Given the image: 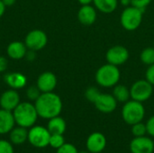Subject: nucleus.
<instances>
[{
    "instance_id": "cd10ccee",
    "label": "nucleus",
    "mask_w": 154,
    "mask_h": 153,
    "mask_svg": "<svg viewBox=\"0 0 154 153\" xmlns=\"http://www.w3.org/2000/svg\"><path fill=\"white\" fill-rule=\"evenodd\" d=\"M0 153H14V144L10 141L0 140Z\"/></svg>"
},
{
    "instance_id": "aec40b11",
    "label": "nucleus",
    "mask_w": 154,
    "mask_h": 153,
    "mask_svg": "<svg viewBox=\"0 0 154 153\" xmlns=\"http://www.w3.org/2000/svg\"><path fill=\"white\" fill-rule=\"evenodd\" d=\"M47 128L51 134H64L66 132L67 124L62 117L58 115L49 119Z\"/></svg>"
},
{
    "instance_id": "473e14b6",
    "label": "nucleus",
    "mask_w": 154,
    "mask_h": 153,
    "mask_svg": "<svg viewBox=\"0 0 154 153\" xmlns=\"http://www.w3.org/2000/svg\"><path fill=\"white\" fill-rule=\"evenodd\" d=\"M7 65H8V61H7L6 58L4 56H0V73L6 70Z\"/></svg>"
},
{
    "instance_id": "4be33fe9",
    "label": "nucleus",
    "mask_w": 154,
    "mask_h": 153,
    "mask_svg": "<svg viewBox=\"0 0 154 153\" xmlns=\"http://www.w3.org/2000/svg\"><path fill=\"white\" fill-rule=\"evenodd\" d=\"M114 97L116 99L118 103H125L130 100L131 95H130V88H128L126 86L122 84H117L114 87L113 94Z\"/></svg>"
},
{
    "instance_id": "5701e85b",
    "label": "nucleus",
    "mask_w": 154,
    "mask_h": 153,
    "mask_svg": "<svg viewBox=\"0 0 154 153\" xmlns=\"http://www.w3.org/2000/svg\"><path fill=\"white\" fill-rule=\"evenodd\" d=\"M140 60L143 64L150 66L154 63V47L144 48L140 54Z\"/></svg>"
},
{
    "instance_id": "7c9ffc66",
    "label": "nucleus",
    "mask_w": 154,
    "mask_h": 153,
    "mask_svg": "<svg viewBox=\"0 0 154 153\" xmlns=\"http://www.w3.org/2000/svg\"><path fill=\"white\" fill-rule=\"evenodd\" d=\"M145 79L154 86V63L148 66L145 71Z\"/></svg>"
},
{
    "instance_id": "4468645a",
    "label": "nucleus",
    "mask_w": 154,
    "mask_h": 153,
    "mask_svg": "<svg viewBox=\"0 0 154 153\" xmlns=\"http://www.w3.org/2000/svg\"><path fill=\"white\" fill-rule=\"evenodd\" d=\"M20 103V96L18 92L13 88L5 91L0 96V106L5 110L13 112Z\"/></svg>"
},
{
    "instance_id": "a878e982",
    "label": "nucleus",
    "mask_w": 154,
    "mask_h": 153,
    "mask_svg": "<svg viewBox=\"0 0 154 153\" xmlns=\"http://www.w3.org/2000/svg\"><path fill=\"white\" fill-rule=\"evenodd\" d=\"M100 93L101 92L97 87H88L85 91V97L88 102L94 104Z\"/></svg>"
},
{
    "instance_id": "1a4fd4ad",
    "label": "nucleus",
    "mask_w": 154,
    "mask_h": 153,
    "mask_svg": "<svg viewBox=\"0 0 154 153\" xmlns=\"http://www.w3.org/2000/svg\"><path fill=\"white\" fill-rule=\"evenodd\" d=\"M48 42L47 34L39 29H35L28 32L25 37L24 43L28 50L37 51L42 50Z\"/></svg>"
},
{
    "instance_id": "20e7f679",
    "label": "nucleus",
    "mask_w": 154,
    "mask_h": 153,
    "mask_svg": "<svg viewBox=\"0 0 154 153\" xmlns=\"http://www.w3.org/2000/svg\"><path fill=\"white\" fill-rule=\"evenodd\" d=\"M121 115L125 123L133 125L143 120L145 116V108L143 103L131 99L124 104Z\"/></svg>"
},
{
    "instance_id": "412c9836",
    "label": "nucleus",
    "mask_w": 154,
    "mask_h": 153,
    "mask_svg": "<svg viewBox=\"0 0 154 153\" xmlns=\"http://www.w3.org/2000/svg\"><path fill=\"white\" fill-rule=\"evenodd\" d=\"M96 9L104 14H111L115 12L118 6V0H94Z\"/></svg>"
},
{
    "instance_id": "e433bc0d",
    "label": "nucleus",
    "mask_w": 154,
    "mask_h": 153,
    "mask_svg": "<svg viewBox=\"0 0 154 153\" xmlns=\"http://www.w3.org/2000/svg\"><path fill=\"white\" fill-rule=\"evenodd\" d=\"M120 4L123 6L127 7V6H130L131 5V0H120Z\"/></svg>"
},
{
    "instance_id": "6e6552de",
    "label": "nucleus",
    "mask_w": 154,
    "mask_h": 153,
    "mask_svg": "<svg viewBox=\"0 0 154 153\" xmlns=\"http://www.w3.org/2000/svg\"><path fill=\"white\" fill-rule=\"evenodd\" d=\"M129 57L130 53L128 49L119 44L110 47L106 52V60L107 63H110L117 67L127 62Z\"/></svg>"
},
{
    "instance_id": "0eeeda50",
    "label": "nucleus",
    "mask_w": 154,
    "mask_h": 153,
    "mask_svg": "<svg viewBox=\"0 0 154 153\" xmlns=\"http://www.w3.org/2000/svg\"><path fill=\"white\" fill-rule=\"evenodd\" d=\"M153 93V86L145 78L134 82L130 87L131 99L143 103L149 100Z\"/></svg>"
},
{
    "instance_id": "f3484780",
    "label": "nucleus",
    "mask_w": 154,
    "mask_h": 153,
    "mask_svg": "<svg viewBox=\"0 0 154 153\" xmlns=\"http://www.w3.org/2000/svg\"><path fill=\"white\" fill-rule=\"evenodd\" d=\"M27 47L24 42L14 41L8 44L6 48V52L9 58L18 60L25 57L27 53Z\"/></svg>"
},
{
    "instance_id": "c9c22d12",
    "label": "nucleus",
    "mask_w": 154,
    "mask_h": 153,
    "mask_svg": "<svg viewBox=\"0 0 154 153\" xmlns=\"http://www.w3.org/2000/svg\"><path fill=\"white\" fill-rule=\"evenodd\" d=\"M78 1L81 5H91L94 0H78Z\"/></svg>"
},
{
    "instance_id": "2f4dec72",
    "label": "nucleus",
    "mask_w": 154,
    "mask_h": 153,
    "mask_svg": "<svg viewBox=\"0 0 154 153\" xmlns=\"http://www.w3.org/2000/svg\"><path fill=\"white\" fill-rule=\"evenodd\" d=\"M145 124H146V128H147V133L150 136L154 137V115L151 116L148 119V121Z\"/></svg>"
},
{
    "instance_id": "f704fd0d",
    "label": "nucleus",
    "mask_w": 154,
    "mask_h": 153,
    "mask_svg": "<svg viewBox=\"0 0 154 153\" xmlns=\"http://www.w3.org/2000/svg\"><path fill=\"white\" fill-rule=\"evenodd\" d=\"M2 2L5 6H11L16 2V0H2Z\"/></svg>"
},
{
    "instance_id": "bb28decb",
    "label": "nucleus",
    "mask_w": 154,
    "mask_h": 153,
    "mask_svg": "<svg viewBox=\"0 0 154 153\" xmlns=\"http://www.w3.org/2000/svg\"><path fill=\"white\" fill-rule=\"evenodd\" d=\"M41 94H42V92L40 91V89L38 88L37 86H31L26 89V96L31 101L35 102Z\"/></svg>"
},
{
    "instance_id": "ddd939ff",
    "label": "nucleus",
    "mask_w": 154,
    "mask_h": 153,
    "mask_svg": "<svg viewBox=\"0 0 154 153\" xmlns=\"http://www.w3.org/2000/svg\"><path fill=\"white\" fill-rule=\"evenodd\" d=\"M57 83L58 80L56 75L51 71H45L39 76L36 86L42 93H48L53 92L57 87Z\"/></svg>"
},
{
    "instance_id": "f8f14e48",
    "label": "nucleus",
    "mask_w": 154,
    "mask_h": 153,
    "mask_svg": "<svg viewBox=\"0 0 154 153\" xmlns=\"http://www.w3.org/2000/svg\"><path fill=\"white\" fill-rule=\"evenodd\" d=\"M130 151L132 153H153V141L146 135L134 137L130 142Z\"/></svg>"
},
{
    "instance_id": "4c0bfd02",
    "label": "nucleus",
    "mask_w": 154,
    "mask_h": 153,
    "mask_svg": "<svg viewBox=\"0 0 154 153\" xmlns=\"http://www.w3.org/2000/svg\"><path fill=\"white\" fill-rule=\"evenodd\" d=\"M153 47H154V41H153Z\"/></svg>"
},
{
    "instance_id": "b1692460",
    "label": "nucleus",
    "mask_w": 154,
    "mask_h": 153,
    "mask_svg": "<svg viewBox=\"0 0 154 153\" xmlns=\"http://www.w3.org/2000/svg\"><path fill=\"white\" fill-rule=\"evenodd\" d=\"M132 126V133L134 137H141V136H145L147 134V128L146 124H144L143 122L134 124Z\"/></svg>"
},
{
    "instance_id": "c85d7f7f",
    "label": "nucleus",
    "mask_w": 154,
    "mask_h": 153,
    "mask_svg": "<svg viewBox=\"0 0 154 153\" xmlns=\"http://www.w3.org/2000/svg\"><path fill=\"white\" fill-rule=\"evenodd\" d=\"M56 153H79L75 145L71 143H64L60 148L57 149Z\"/></svg>"
},
{
    "instance_id": "f03ea898",
    "label": "nucleus",
    "mask_w": 154,
    "mask_h": 153,
    "mask_svg": "<svg viewBox=\"0 0 154 153\" xmlns=\"http://www.w3.org/2000/svg\"><path fill=\"white\" fill-rule=\"evenodd\" d=\"M15 124L29 129L35 125L39 117L35 106L30 102H21L13 111Z\"/></svg>"
},
{
    "instance_id": "393cba45",
    "label": "nucleus",
    "mask_w": 154,
    "mask_h": 153,
    "mask_svg": "<svg viewBox=\"0 0 154 153\" xmlns=\"http://www.w3.org/2000/svg\"><path fill=\"white\" fill-rule=\"evenodd\" d=\"M65 143V138L63 134H51L49 146L53 149H59Z\"/></svg>"
},
{
    "instance_id": "39448f33",
    "label": "nucleus",
    "mask_w": 154,
    "mask_h": 153,
    "mask_svg": "<svg viewBox=\"0 0 154 153\" xmlns=\"http://www.w3.org/2000/svg\"><path fill=\"white\" fill-rule=\"evenodd\" d=\"M143 13L144 12L133 5L125 7L120 14V23L122 27L128 32L137 30L143 22Z\"/></svg>"
},
{
    "instance_id": "72a5a7b5",
    "label": "nucleus",
    "mask_w": 154,
    "mask_h": 153,
    "mask_svg": "<svg viewBox=\"0 0 154 153\" xmlns=\"http://www.w3.org/2000/svg\"><path fill=\"white\" fill-rule=\"evenodd\" d=\"M5 5H4V3L2 2V0H0V18L3 16V14H5Z\"/></svg>"
},
{
    "instance_id": "dca6fc26",
    "label": "nucleus",
    "mask_w": 154,
    "mask_h": 153,
    "mask_svg": "<svg viewBox=\"0 0 154 153\" xmlns=\"http://www.w3.org/2000/svg\"><path fill=\"white\" fill-rule=\"evenodd\" d=\"M15 125L13 112L0 109V135L9 133Z\"/></svg>"
},
{
    "instance_id": "9d476101",
    "label": "nucleus",
    "mask_w": 154,
    "mask_h": 153,
    "mask_svg": "<svg viewBox=\"0 0 154 153\" xmlns=\"http://www.w3.org/2000/svg\"><path fill=\"white\" fill-rule=\"evenodd\" d=\"M117 101L113 95L108 93H100L94 105L97 110L103 114H111L117 107Z\"/></svg>"
},
{
    "instance_id": "423d86ee",
    "label": "nucleus",
    "mask_w": 154,
    "mask_h": 153,
    "mask_svg": "<svg viewBox=\"0 0 154 153\" xmlns=\"http://www.w3.org/2000/svg\"><path fill=\"white\" fill-rule=\"evenodd\" d=\"M51 133L47 127L42 125H33L28 130V142L37 149H43L49 146Z\"/></svg>"
},
{
    "instance_id": "2eb2a0df",
    "label": "nucleus",
    "mask_w": 154,
    "mask_h": 153,
    "mask_svg": "<svg viewBox=\"0 0 154 153\" xmlns=\"http://www.w3.org/2000/svg\"><path fill=\"white\" fill-rule=\"evenodd\" d=\"M97 10L91 5H81L78 12V19L83 25L89 26L96 23L97 18Z\"/></svg>"
},
{
    "instance_id": "7ed1b4c3",
    "label": "nucleus",
    "mask_w": 154,
    "mask_h": 153,
    "mask_svg": "<svg viewBox=\"0 0 154 153\" xmlns=\"http://www.w3.org/2000/svg\"><path fill=\"white\" fill-rule=\"evenodd\" d=\"M121 78V72L117 66L110 63L100 66L95 74V80L99 87L109 88L117 85Z\"/></svg>"
},
{
    "instance_id": "c756f323",
    "label": "nucleus",
    "mask_w": 154,
    "mask_h": 153,
    "mask_svg": "<svg viewBox=\"0 0 154 153\" xmlns=\"http://www.w3.org/2000/svg\"><path fill=\"white\" fill-rule=\"evenodd\" d=\"M152 3V0H131V5L145 12L147 6Z\"/></svg>"
},
{
    "instance_id": "9b49d317",
    "label": "nucleus",
    "mask_w": 154,
    "mask_h": 153,
    "mask_svg": "<svg viewBox=\"0 0 154 153\" xmlns=\"http://www.w3.org/2000/svg\"><path fill=\"white\" fill-rule=\"evenodd\" d=\"M106 138L99 132L92 133L87 139L86 147L90 153H102L106 147Z\"/></svg>"
},
{
    "instance_id": "f257e3e1",
    "label": "nucleus",
    "mask_w": 154,
    "mask_h": 153,
    "mask_svg": "<svg viewBox=\"0 0 154 153\" xmlns=\"http://www.w3.org/2000/svg\"><path fill=\"white\" fill-rule=\"evenodd\" d=\"M39 117L51 119L58 116L62 111V101L60 96L53 92L42 93L34 103Z\"/></svg>"
},
{
    "instance_id": "a211bd4d",
    "label": "nucleus",
    "mask_w": 154,
    "mask_h": 153,
    "mask_svg": "<svg viewBox=\"0 0 154 153\" xmlns=\"http://www.w3.org/2000/svg\"><path fill=\"white\" fill-rule=\"evenodd\" d=\"M5 82L13 89H21L26 86L27 78L21 72H10L4 77Z\"/></svg>"
},
{
    "instance_id": "6ab92c4d",
    "label": "nucleus",
    "mask_w": 154,
    "mask_h": 153,
    "mask_svg": "<svg viewBox=\"0 0 154 153\" xmlns=\"http://www.w3.org/2000/svg\"><path fill=\"white\" fill-rule=\"evenodd\" d=\"M9 141L14 145H21L28 141V130L18 126L14 127L9 133Z\"/></svg>"
}]
</instances>
